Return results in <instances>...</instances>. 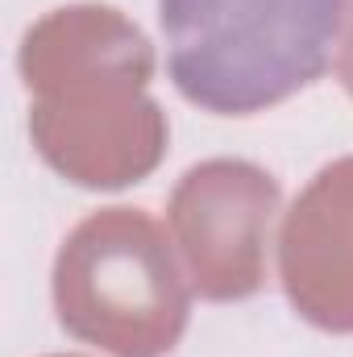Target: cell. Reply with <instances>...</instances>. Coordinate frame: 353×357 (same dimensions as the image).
Instances as JSON below:
<instances>
[{
    "label": "cell",
    "mask_w": 353,
    "mask_h": 357,
    "mask_svg": "<svg viewBox=\"0 0 353 357\" xmlns=\"http://www.w3.org/2000/svg\"><path fill=\"white\" fill-rule=\"evenodd\" d=\"M350 0H158L167 71L208 112H262L320 79Z\"/></svg>",
    "instance_id": "obj_1"
}]
</instances>
